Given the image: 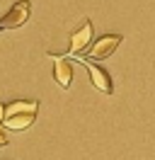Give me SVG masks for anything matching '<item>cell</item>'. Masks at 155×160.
<instances>
[{"label": "cell", "instance_id": "1", "mask_svg": "<svg viewBox=\"0 0 155 160\" xmlns=\"http://www.w3.org/2000/svg\"><path fill=\"white\" fill-rule=\"evenodd\" d=\"M37 109H39V102L37 100H17V102H10L5 107V117H2V126L10 131H24L29 129L34 119H37Z\"/></svg>", "mask_w": 155, "mask_h": 160}, {"label": "cell", "instance_id": "2", "mask_svg": "<svg viewBox=\"0 0 155 160\" xmlns=\"http://www.w3.org/2000/svg\"><path fill=\"white\" fill-rule=\"evenodd\" d=\"M29 12H32V2H29V0L15 2V5L10 8V12L0 20V29H17V27H22V24L29 20Z\"/></svg>", "mask_w": 155, "mask_h": 160}, {"label": "cell", "instance_id": "3", "mask_svg": "<svg viewBox=\"0 0 155 160\" xmlns=\"http://www.w3.org/2000/svg\"><path fill=\"white\" fill-rule=\"evenodd\" d=\"M119 44H121V37H119V34H104V37H99V39L90 46L87 56H90L92 61H104V58H109V56L116 51Z\"/></svg>", "mask_w": 155, "mask_h": 160}, {"label": "cell", "instance_id": "4", "mask_svg": "<svg viewBox=\"0 0 155 160\" xmlns=\"http://www.w3.org/2000/svg\"><path fill=\"white\" fill-rule=\"evenodd\" d=\"M90 41H92V22L87 20L80 24V29H75L70 34V53H80V51H85L90 46Z\"/></svg>", "mask_w": 155, "mask_h": 160}, {"label": "cell", "instance_id": "5", "mask_svg": "<svg viewBox=\"0 0 155 160\" xmlns=\"http://www.w3.org/2000/svg\"><path fill=\"white\" fill-rule=\"evenodd\" d=\"M85 68L87 73H90V78H92V85H95L99 92H107V95H112V78H109V73H107L104 68H99L97 63H87L85 61Z\"/></svg>", "mask_w": 155, "mask_h": 160}, {"label": "cell", "instance_id": "6", "mask_svg": "<svg viewBox=\"0 0 155 160\" xmlns=\"http://www.w3.org/2000/svg\"><path fill=\"white\" fill-rule=\"evenodd\" d=\"M51 58H53V78H56V82L68 90L70 82H73V66L63 56H51Z\"/></svg>", "mask_w": 155, "mask_h": 160}, {"label": "cell", "instance_id": "7", "mask_svg": "<svg viewBox=\"0 0 155 160\" xmlns=\"http://www.w3.org/2000/svg\"><path fill=\"white\" fill-rule=\"evenodd\" d=\"M2 117H5V104H0V124H2Z\"/></svg>", "mask_w": 155, "mask_h": 160}]
</instances>
